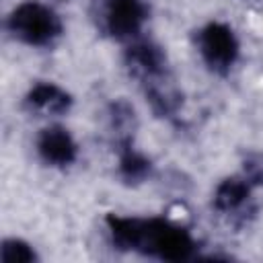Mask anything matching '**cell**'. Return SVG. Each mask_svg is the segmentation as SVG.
Returning a JSON list of instances; mask_svg holds the SVG:
<instances>
[{
  "label": "cell",
  "instance_id": "cell-4",
  "mask_svg": "<svg viewBox=\"0 0 263 263\" xmlns=\"http://www.w3.org/2000/svg\"><path fill=\"white\" fill-rule=\"evenodd\" d=\"M37 152L51 166H68L76 160V142L68 129L49 125L37 138Z\"/></svg>",
  "mask_w": 263,
  "mask_h": 263
},
{
  "label": "cell",
  "instance_id": "cell-2",
  "mask_svg": "<svg viewBox=\"0 0 263 263\" xmlns=\"http://www.w3.org/2000/svg\"><path fill=\"white\" fill-rule=\"evenodd\" d=\"M197 47L203 62L216 72H226L238 55V41L232 29L224 23H212L197 35Z\"/></svg>",
  "mask_w": 263,
  "mask_h": 263
},
{
  "label": "cell",
  "instance_id": "cell-8",
  "mask_svg": "<svg viewBox=\"0 0 263 263\" xmlns=\"http://www.w3.org/2000/svg\"><path fill=\"white\" fill-rule=\"evenodd\" d=\"M247 177L251 179V183L263 185V152L249 158V162H247Z\"/></svg>",
  "mask_w": 263,
  "mask_h": 263
},
{
  "label": "cell",
  "instance_id": "cell-1",
  "mask_svg": "<svg viewBox=\"0 0 263 263\" xmlns=\"http://www.w3.org/2000/svg\"><path fill=\"white\" fill-rule=\"evenodd\" d=\"M8 27L18 41L39 47L49 45L62 33V23L58 14L49 6L33 0L23 2L12 10L8 18Z\"/></svg>",
  "mask_w": 263,
  "mask_h": 263
},
{
  "label": "cell",
  "instance_id": "cell-7",
  "mask_svg": "<svg viewBox=\"0 0 263 263\" xmlns=\"http://www.w3.org/2000/svg\"><path fill=\"white\" fill-rule=\"evenodd\" d=\"M2 261H16V263H25V261H33L35 253L29 245L21 242V240H6L2 247Z\"/></svg>",
  "mask_w": 263,
  "mask_h": 263
},
{
  "label": "cell",
  "instance_id": "cell-3",
  "mask_svg": "<svg viewBox=\"0 0 263 263\" xmlns=\"http://www.w3.org/2000/svg\"><path fill=\"white\" fill-rule=\"evenodd\" d=\"M146 18V8L140 0H109L105 10V27L115 37L136 35Z\"/></svg>",
  "mask_w": 263,
  "mask_h": 263
},
{
  "label": "cell",
  "instance_id": "cell-5",
  "mask_svg": "<svg viewBox=\"0 0 263 263\" xmlns=\"http://www.w3.org/2000/svg\"><path fill=\"white\" fill-rule=\"evenodd\" d=\"M27 105L31 111L39 115H62L70 107V97L64 88H60L53 82H37L29 95H27Z\"/></svg>",
  "mask_w": 263,
  "mask_h": 263
},
{
  "label": "cell",
  "instance_id": "cell-6",
  "mask_svg": "<svg viewBox=\"0 0 263 263\" xmlns=\"http://www.w3.org/2000/svg\"><path fill=\"white\" fill-rule=\"evenodd\" d=\"M251 199V181L247 177L224 179L214 193V208L222 214H238Z\"/></svg>",
  "mask_w": 263,
  "mask_h": 263
}]
</instances>
